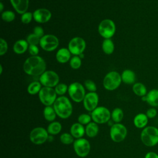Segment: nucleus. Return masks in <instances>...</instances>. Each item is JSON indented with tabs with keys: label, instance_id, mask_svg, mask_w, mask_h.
I'll return each mask as SVG.
<instances>
[{
	"label": "nucleus",
	"instance_id": "obj_1",
	"mask_svg": "<svg viewBox=\"0 0 158 158\" xmlns=\"http://www.w3.org/2000/svg\"><path fill=\"white\" fill-rule=\"evenodd\" d=\"M45 60L39 56H31L27 58L23 65L25 73L31 76H40L46 71Z\"/></svg>",
	"mask_w": 158,
	"mask_h": 158
},
{
	"label": "nucleus",
	"instance_id": "obj_2",
	"mask_svg": "<svg viewBox=\"0 0 158 158\" xmlns=\"http://www.w3.org/2000/svg\"><path fill=\"white\" fill-rule=\"evenodd\" d=\"M54 109L58 117L66 119L72 114L73 107L69 98L64 96L57 98L53 104Z\"/></svg>",
	"mask_w": 158,
	"mask_h": 158
},
{
	"label": "nucleus",
	"instance_id": "obj_3",
	"mask_svg": "<svg viewBox=\"0 0 158 158\" xmlns=\"http://www.w3.org/2000/svg\"><path fill=\"white\" fill-rule=\"evenodd\" d=\"M140 139L144 145L153 147L158 144V128L154 126H146L140 135Z\"/></svg>",
	"mask_w": 158,
	"mask_h": 158
},
{
	"label": "nucleus",
	"instance_id": "obj_4",
	"mask_svg": "<svg viewBox=\"0 0 158 158\" xmlns=\"http://www.w3.org/2000/svg\"><path fill=\"white\" fill-rule=\"evenodd\" d=\"M122 81L121 75L116 71H110L103 79V86L107 90L113 91L119 87Z\"/></svg>",
	"mask_w": 158,
	"mask_h": 158
},
{
	"label": "nucleus",
	"instance_id": "obj_5",
	"mask_svg": "<svg viewBox=\"0 0 158 158\" xmlns=\"http://www.w3.org/2000/svg\"><path fill=\"white\" fill-rule=\"evenodd\" d=\"M115 23L109 19L102 20L98 25V32L104 39H110L115 34Z\"/></svg>",
	"mask_w": 158,
	"mask_h": 158
},
{
	"label": "nucleus",
	"instance_id": "obj_6",
	"mask_svg": "<svg viewBox=\"0 0 158 158\" xmlns=\"http://www.w3.org/2000/svg\"><path fill=\"white\" fill-rule=\"evenodd\" d=\"M68 93L70 98L75 102H80L83 101L86 95L83 85L77 81L72 83L69 86Z\"/></svg>",
	"mask_w": 158,
	"mask_h": 158
},
{
	"label": "nucleus",
	"instance_id": "obj_7",
	"mask_svg": "<svg viewBox=\"0 0 158 158\" xmlns=\"http://www.w3.org/2000/svg\"><path fill=\"white\" fill-rule=\"evenodd\" d=\"M91 118L94 122L99 124L107 123L111 118L109 110L104 106H98L91 113Z\"/></svg>",
	"mask_w": 158,
	"mask_h": 158
},
{
	"label": "nucleus",
	"instance_id": "obj_8",
	"mask_svg": "<svg viewBox=\"0 0 158 158\" xmlns=\"http://www.w3.org/2000/svg\"><path fill=\"white\" fill-rule=\"evenodd\" d=\"M57 94L53 88L43 87L38 93V97L41 102L46 106H50L53 105L57 99Z\"/></svg>",
	"mask_w": 158,
	"mask_h": 158
},
{
	"label": "nucleus",
	"instance_id": "obj_9",
	"mask_svg": "<svg viewBox=\"0 0 158 158\" xmlns=\"http://www.w3.org/2000/svg\"><path fill=\"white\" fill-rule=\"evenodd\" d=\"M127 135V129L125 125L120 123L113 124L110 128V136L115 143L123 141Z\"/></svg>",
	"mask_w": 158,
	"mask_h": 158
},
{
	"label": "nucleus",
	"instance_id": "obj_10",
	"mask_svg": "<svg viewBox=\"0 0 158 158\" xmlns=\"http://www.w3.org/2000/svg\"><path fill=\"white\" fill-rule=\"evenodd\" d=\"M30 139L35 144L40 145L44 143L49 138V133L45 128L38 127L33 128L30 133Z\"/></svg>",
	"mask_w": 158,
	"mask_h": 158
},
{
	"label": "nucleus",
	"instance_id": "obj_11",
	"mask_svg": "<svg viewBox=\"0 0 158 158\" xmlns=\"http://www.w3.org/2000/svg\"><path fill=\"white\" fill-rule=\"evenodd\" d=\"M40 82L46 87H55L59 82L58 74L53 70H46L40 77Z\"/></svg>",
	"mask_w": 158,
	"mask_h": 158
},
{
	"label": "nucleus",
	"instance_id": "obj_12",
	"mask_svg": "<svg viewBox=\"0 0 158 158\" xmlns=\"http://www.w3.org/2000/svg\"><path fill=\"white\" fill-rule=\"evenodd\" d=\"M73 146L75 152L80 157L87 156L91 149V145L89 141L83 138L76 139L73 143Z\"/></svg>",
	"mask_w": 158,
	"mask_h": 158
},
{
	"label": "nucleus",
	"instance_id": "obj_13",
	"mask_svg": "<svg viewBox=\"0 0 158 158\" xmlns=\"http://www.w3.org/2000/svg\"><path fill=\"white\" fill-rule=\"evenodd\" d=\"M59 41L57 36L51 34L44 35L40 39V46L44 51L51 52L55 50L59 46Z\"/></svg>",
	"mask_w": 158,
	"mask_h": 158
},
{
	"label": "nucleus",
	"instance_id": "obj_14",
	"mask_svg": "<svg viewBox=\"0 0 158 158\" xmlns=\"http://www.w3.org/2000/svg\"><path fill=\"white\" fill-rule=\"evenodd\" d=\"M85 48L86 42L81 37L76 36L72 38L68 44L69 50L74 56H79L80 54L83 53Z\"/></svg>",
	"mask_w": 158,
	"mask_h": 158
},
{
	"label": "nucleus",
	"instance_id": "obj_15",
	"mask_svg": "<svg viewBox=\"0 0 158 158\" xmlns=\"http://www.w3.org/2000/svg\"><path fill=\"white\" fill-rule=\"evenodd\" d=\"M99 102V96L96 92H89L86 94L83 101V104L85 109L89 111L92 112L97 107Z\"/></svg>",
	"mask_w": 158,
	"mask_h": 158
},
{
	"label": "nucleus",
	"instance_id": "obj_16",
	"mask_svg": "<svg viewBox=\"0 0 158 158\" xmlns=\"http://www.w3.org/2000/svg\"><path fill=\"white\" fill-rule=\"evenodd\" d=\"M33 19L39 23L48 22L51 18L52 14L49 10L45 8H40L33 12Z\"/></svg>",
	"mask_w": 158,
	"mask_h": 158
},
{
	"label": "nucleus",
	"instance_id": "obj_17",
	"mask_svg": "<svg viewBox=\"0 0 158 158\" xmlns=\"http://www.w3.org/2000/svg\"><path fill=\"white\" fill-rule=\"evenodd\" d=\"M141 99L151 107H158V89H152L150 90L146 96L141 97Z\"/></svg>",
	"mask_w": 158,
	"mask_h": 158
},
{
	"label": "nucleus",
	"instance_id": "obj_18",
	"mask_svg": "<svg viewBox=\"0 0 158 158\" xmlns=\"http://www.w3.org/2000/svg\"><path fill=\"white\" fill-rule=\"evenodd\" d=\"M10 1L14 10L18 14H23L27 12L29 6V0H10Z\"/></svg>",
	"mask_w": 158,
	"mask_h": 158
},
{
	"label": "nucleus",
	"instance_id": "obj_19",
	"mask_svg": "<svg viewBox=\"0 0 158 158\" xmlns=\"http://www.w3.org/2000/svg\"><path fill=\"white\" fill-rule=\"evenodd\" d=\"M71 53L68 48H62L59 49L56 54V58L58 62L61 64L67 63L70 60Z\"/></svg>",
	"mask_w": 158,
	"mask_h": 158
},
{
	"label": "nucleus",
	"instance_id": "obj_20",
	"mask_svg": "<svg viewBox=\"0 0 158 158\" xmlns=\"http://www.w3.org/2000/svg\"><path fill=\"white\" fill-rule=\"evenodd\" d=\"M70 133L76 139L82 138L85 133V128L83 125L78 122L74 123L72 125L70 130Z\"/></svg>",
	"mask_w": 158,
	"mask_h": 158
},
{
	"label": "nucleus",
	"instance_id": "obj_21",
	"mask_svg": "<svg viewBox=\"0 0 158 158\" xmlns=\"http://www.w3.org/2000/svg\"><path fill=\"white\" fill-rule=\"evenodd\" d=\"M148 117L144 113L136 114L133 118V124L138 128H144L148 123Z\"/></svg>",
	"mask_w": 158,
	"mask_h": 158
},
{
	"label": "nucleus",
	"instance_id": "obj_22",
	"mask_svg": "<svg viewBox=\"0 0 158 158\" xmlns=\"http://www.w3.org/2000/svg\"><path fill=\"white\" fill-rule=\"evenodd\" d=\"M29 44L27 40H19L13 45V51L15 54H22L28 49Z\"/></svg>",
	"mask_w": 158,
	"mask_h": 158
},
{
	"label": "nucleus",
	"instance_id": "obj_23",
	"mask_svg": "<svg viewBox=\"0 0 158 158\" xmlns=\"http://www.w3.org/2000/svg\"><path fill=\"white\" fill-rule=\"evenodd\" d=\"M121 78L122 81L125 84H134L136 80V75L133 70L130 69H126L122 72Z\"/></svg>",
	"mask_w": 158,
	"mask_h": 158
},
{
	"label": "nucleus",
	"instance_id": "obj_24",
	"mask_svg": "<svg viewBox=\"0 0 158 158\" xmlns=\"http://www.w3.org/2000/svg\"><path fill=\"white\" fill-rule=\"evenodd\" d=\"M99 132V127L95 122H89L85 127V134L89 138L95 137Z\"/></svg>",
	"mask_w": 158,
	"mask_h": 158
},
{
	"label": "nucleus",
	"instance_id": "obj_25",
	"mask_svg": "<svg viewBox=\"0 0 158 158\" xmlns=\"http://www.w3.org/2000/svg\"><path fill=\"white\" fill-rule=\"evenodd\" d=\"M132 90L133 93L138 96L143 97L147 94V88L146 86L139 82L135 83L132 87Z\"/></svg>",
	"mask_w": 158,
	"mask_h": 158
},
{
	"label": "nucleus",
	"instance_id": "obj_26",
	"mask_svg": "<svg viewBox=\"0 0 158 158\" xmlns=\"http://www.w3.org/2000/svg\"><path fill=\"white\" fill-rule=\"evenodd\" d=\"M62 130V125L60 122L54 121L51 122L47 128L48 133L51 135H56L59 134Z\"/></svg>",
	"mask_w": 158,
	"mask_h": 158
},
{
	"label": "nucleus",
	"instance_id": "obj_27",
	"mask_svg": "<svg viewBox=\"0 0 158 158\" xmlns=\"http://www.w3.org/2000/svg\"><path fill=\"white\" fill-rule=\"evenodd\" d=\"M43 115L44 118L48 122H54L56 117V113L54 109V107L51 106H46L43 110Z\"/></svg>",
	"mask_w": 158,
	"mask_h": 158
},
{
	"label": "nucleus",
	"instance_id": "obj_28",
	"mask_svg": "<svg viewBox=\"0 0 158 158\" xmlns=\"http://www.w3.org/2000/svg\"><path fill=\"white\" fill-rule=\"evenodd\" d=\"M102 49L106 54H111L114 51V44L111 39H104L102 43Z\"/></svg>",
	"mask_w": 158,
	"mask_h": 158
},
{
	"label": "nucleus",
	"instance_id": "obj_29",
	"mask_svg": "<svg viewBox=\"0 0 158 158\" xmlns=\"http://www.w3.org/2000/svg\"><path fill=\"white\" fill-rule=\"evenodd\" d=\"M41 84L40 81H32L30 83L27 87V92L31 95H34L37 93H39L40 91L42 88Z\"/></svg>",
	"mask_w": 158,
	"mask_h": 158
},
{
	"label": "nucleus",
	"instance_id": "obj_30",
	"mask_svg": "<svg viewBox=\"0 0 158 158\" xmlns=\"http://www.w3.org/2000/svg\"><path fill=\"white\" fill-rule=\"evenodd\" d=\"M123 112L119 107L115 108L111 112V118L115 123H120L123 118Z\"/></svg>",
	"mask_w": 158,
	"mask_h": 158
},
{
	"label": "nucleus",
	"instance_id": "obj_31",
	"mask_svg": "<svg viewBox=\"0 0 158 158\" xmlns=\"http://www.w3.org/2000/svg\"><path fill=\"white\" fill-rule=\"evenodd\" d=\"M60 141L64 144H70L73 143L74 142V138L73 136L69 133H64L60 136Z\"/></svg>",
	"mask_w": 158,
	"mask_h": 158
},
{
	"label": "nucleus",
	"instance_id": "obj_32",
	"mask_svg": "<svg viewBox=\"0 0 158 158\" xmlns=\"http://www.w3.org/2000/svg\"><path fill=\"white\" fill-rule=\"evenodd\" d=\"M1 18L4 22H11L15 19V15L12 10H5L1 13Z\"/></svg>",
	"mask_w": 158,
	"mask_h": 158
},
{
	"label": "nucleus",
	"instance_id": "obj_33",
	"mask_svg": "<svg viewBox=\"0 0 158 158\" xmlns=\"http://www.w3.org/2000/svg\"><path fill=\"white\" fill-rule=\"evenodd\" d=\"M69 86L65 83H59L55 86V91L57 95L60 96H63L67 91H68Z\"/></svg>",
	"mask_w": 158,
	"mask_h": 158
},
{
	"label": "nucleus",
	"instance_id": "obj_34",
	"mask_svg": "<svg viewBox=\"0 0 158 158\" xmlns=\"http://www.w3.org/2000/svg\"><path fill=\"white\" fill-rule=\"evenodd\" d=\"M81 59L78 56H74L70 60V65L73 69H78L81 67Z\"/></svg>",
	"mask_w": 158,
	"mask_h": 158
},
{
	"label": "nucleus",
	"instance_id": "obj_35",
	"mask_svg": "<svg viewBox=\"0 0 158 158\" xmlns=\"http://www.w3.org/2000/svg\"><path fill=\"white\" fill-rule=\"evenodd\" d=\"M40 38L37 36L34 33H31L27 36L26 40L29 45H38L40 44Z\"/></svg>",
	"mask_w": 158,
	"mask_h": 158
},
{
	"label": "nucleus",
	"instance_id": "obj_36",
	"mask_svg": "<svg viewBox=\"0 0 158 158\" xmlns=\"http://www.w3.org/2000/svg\"><path fill=\"white\" fill-rule=\"evenodd\" d=\"M91 116L87 114H81L78 117V122L81 123V125H87L91 120Z\"/></svg>",
	"mask_w": 158,
	"mask_h": 158
},
{
	"label": "nucleus",
	"instance_id": "obj_37",
	"mask_svg": "<svg viewBox=\"0 0 158 158\" xmlns=\"http://www.w3.org/2000/svg\"><path fill=\"white\" fill-rule=\"evenodd\" d=\"M85 87L89 92H95L97 89V86L96 83L91 80H86L84 83Z\"/></svg>",
	"mask_w": 158,
	"mask_h": 158
},
{
	"label": "nucleus",
	"instance_id": "obj_38",
	"mask_svg": "<svg viewBox=\"0 0 158 158\" xmlns=\"http://www.w3.org/2000/svg\"><path fill=\"white\" fill-rule=\"evenodd\" d=\"M32 19H33V13L30 12H26L22 14L21 21L24 24H28L31 22Z\"/></svg>",
	"mask_w": 158,
	"mask_h": 158
},
{
	"label": "nucleus",
	"instance_id": "obj_39",
	"mask_svg": "<svg viewBox=\"0 0 158 158\" xmlns=\"http://www.w3.org/2000/svg\"><path fill=\"white\" fill-rule=\"evenodd\" d=\"M8 49V45L7 41L1 38L0 39V55L3 56L5 54Z\"/></svg>",
	"mask_w": 158,
	"mask_h": 158
},
{
	"label": "nucleus",
	"instance_id": "obj_40",
	"mask_svg": "<svg viewBox=\"0 0 158 158\" xmlns=\"http://www.w3.org/2000/svg\"><path fill=\"white\" fill-rule=\"evenodd\" d=\"M28 51L31 56H38V54L39 52V48L37 45H29Z\"/></svg>",
	"mask_w": 158,
	"mask_h": 158
},
{
	"label": "nucleus",
	"instance_id": "obj_41",
	"mask_svg": "<svg viewBox=\"0 0 158 158\" xmlns=\"http://www.w3.org/2000/svg\"><path fill=\"white\" fill-rule=\"evenodd\" d=\"M157 114V111L155 107H151L148 109L146 112V115L148 117V118H154Z\"/></svg>",
	"mask_w": 158,
	"mask_h": 158
},
{
	"label": "nucleus",
	"instance_id": "obj_42",
	"mask_svg": "<svg viewBox=\"0 0 158 158\" xmlns=\"http://www.w3.org/2000/svg\"><path fill=\"white\" fill-rule=\"evenodd\" d=\"M33 31L35 35H36L37 36H38L39 38H42L44 35V30L43 28L40 27V26H36L35 27L33 30Z\"/></svg>",
	"mask_w": 158,
	"mask_h": 158
},
{
	"label": "nucleus",
	"instance_id": "obj_43",
	"mask_svg": "<svg viewBox=\"0 0 158 158\" xmlns=\"http://www.w3.org/2000/svg\"><path fill=\"white\" fill-rule=\"evenodd\" d=\"M144 158H158V154L155 152L149 151L146 154Z\"/></svg>",
	"mask_w": 158,
	"mask_h": 158
},
{
	"label": "nucleus",
	"instance_id": "obj_44",
	"mask_svg": "<svg viewBox=\"0 0 158 158\" xmlns=\"http://www.w3.org/2000/svg\"><path fill=\"white\" fill-rule=\"evenodd\" d=\"M3 9H4V5L2 4V2H0V12L2 13L3 12Z\"/></svg>",
	"mask_w": 158,
	"mask_h": 158
},
{
	"label": "nucleus",
	"instance_id": "obj_45",
	"mask_svg": "<svg viewBox=\"0 0 158 158\" xmlns=\"http://www.w3.org/2000/svg\"><path fill=\"white\" fill-rule=\"evenodd\" d=\"M81 59H82V58H83L84 57V56H85V55H84V54L83 53H81V54H80L79 56H78Z\"/></svg>",
	"mask_w": 158,
	"mask_h": 158
},
{
	"label": "nucleus",
	"instance_id": "obj_46",
	"mask_svg": "<svg viewBox=\"0 0 158 158\" xmlns=\"http://www.w3.org/2000/svg\"><path fill=\"white\" fill-rule=\"evenodd\" d=\"M2 73V65H0V74L1 75Z\"/></svg>",
	"mask_w": 158,
	"mask_h": 158
},
{
	"label": "nucleus",
	"instance_id": "obj_47",
	"mask_svg": "<svg viewBox=\"0 0 158 158\" xmlns=\"http://www.w3.org/2000/svg\"><path fill=\"white\" fill-rule=\"evenodd\" d=\"M1 1H2V0H1Z\"/></svg>",
	"mask_w": 158,
	"mask_h": 158
}]
</instances>
